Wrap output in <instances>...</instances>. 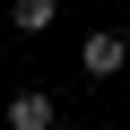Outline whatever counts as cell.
I'll use <instances>...</instances> for the list:
<instances>
[{"mask_svg":"<svg viewBox=\"0 0 130 130\" xmlns=\"http://www.w3.org/2000/svg\"><path fill=\"white\" fill-rule=\"evenodd\" d=\"M61 26V0H9V35H52Z\"/></svg>","mask_w":130,"mask_h":130,"instance_id":"obj_3","label":"cell"},{"mask_svg":"<svg viewBox=\"0 0 130 130\" xmlns=\"http://www.w3.org/2000/svg\"><path fill=\"white\" fill-rule=\"evenodd\" d=\"M121 70H130V35H121V26H95V35L78 43V78L104 87V78H121Z\"/></svg>","mask_w":130,"mask_h":130,"instance_id":"obj_1","label":"cell"},{"mask_svg":"<svg viewBox=\"0 0 130 130\" xmlns=\"http://www.w3.org/2000/svg\"><path fill=\"white\" fill-rule=\"evenodd\" d=\"M9 130H61L52 87H18V95H9Z\"/></svg>","mask_w":130,"mask_h":130,"instance_id":"obj_2","label":"cell"},{"mask_svg":"<svg viewBox=\"0 0 130 130\" xmlns=\"http://www.w3.org/2000/svg\"><path fill=\"white\" fill-rule=\"evenodd\" d=\"M61 130H78V121H61Z\"/></svg>","mask_w":130,"mask_h":130,"instance_id":"obj_4","label":"cell"}]
</instances>
